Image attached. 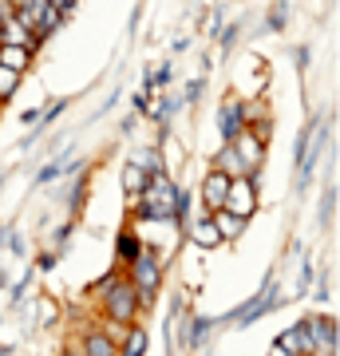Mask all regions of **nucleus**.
Returning <instances> with one entry per match:
<instances>
[{"label":"nucleus","instance_id":"1","mask_svg":"<svg viewBox=\"0 0 340 356\" xmlns=\"http://www.w3.org/2000/svg\"><path fill=\"white\" fill-rule=\"evenodd\" d=\"M175 210H178V186L166 178V170L159 175H147L139 191V210L135 214L143 222H175Z\"/></svg>","mask_w":340,"mask_h":356},{"label":"nucleus","instance_id":"2","mask_svg":"<svg viewBox=\"0 0 340 356\" xmlns=\"http://www.w3.org/2000/svg\"><path fill=\"white\" fill-rule=\"evenodd\" d=\"M328 135H332V115H313V123L305 127L301 143H297V191H305L309 186V178H313V166L316 159H321V151H325Z\"/></svg>","mask_w":340,"mask_h":356},{"label":"nucleus","instance_id":"3","mask_svg":"<svg viewBox=\"0 0 340 356\" xmlns=\"http://www.w3.org/2000/svg\"><path fill=\"white\" fill-rule=\"evenodd\" d=\"M139 309H143V297L131 281H107V289H103V313H107L111 325H131V321L139 317Z\"/></svg>","mask_w":340,"mask_h":356},{"label":"nucleus","instance_id":"4","mask_svg":"<svg viewBox=\"0 0 340 356\" xmlns=\"http://www.w3.org/2000/svg\"><path fill=\"white\" fill-rule=\"evenodd\" d=\"M127 266H131V285L139 289L143 301L159 293V285H163V261H159V254H151V250H139V254L131 257Z\"/></svg>","mask_w":340,"mask_h":356},{"label":"nucleus","instance_id":"5","mask_svg":"<svg viewBox=\"0 0 340 356\" xmlns=\"http://www.w3.org/2000/svg\"><path fill=\"white\" fill-rule=\"evenodd\" d=\"M222 210H229V214H238V218L250 222L253 210H257V182H253V175H234L229 178V191H226Z\"/></svg>","mask_w":340,"mask_h":356},{"label":"nucleus","instance_id":"6","mask_svg":"<svg viewBox=\"0 0 340 356\" xmlns=\"http://www.w3.org/2000/svg\"><path fill=\"white\" fill-rule=\"evenodd\" d=\"M229 151H234V159H238L241 175H253V170L265 163V143L257 139L250 127L241 131V135H234V139H229Z\"/></svg>","mask_w":340,"mask_h":356},{"label":"nucleus","instance_id":"7","mask_svg":"<svg viewBox=\"0 0 340 356\" xmlns=\"http://www.w3.org/2000/svg\"><path fill=\"white\" fill-rule=\"evenodd\" d=\"M277 301H281V297H277V277H265V289L257 293L245 309H238V313H234V321H238V325H250V321L265 317L269 309H277Z\"/></svg>","mask_w":340,"mask_h":356},{"label":"nucleus","instance_id":"8","mask_svg":"<svg viewBox=\"0 0 340 356\" xmlns=\"http://www.w3.org/2000/svg\"><path fill=\"white\" fill-rule=\"evenodd\" d=\"M277 348L285 356H309V353H316V341H313V332H309V321H301V325H293V329L281 332Z\"/></svg>","mask_w":340,"mask_h":356},{"label":"nucleus","instance_id":"9","mask_svg":"<svg viewBox=\"0 0 340 356\" xmlns=\"http://www.w3.org/2000/svg\"><path fill=\"white\" fill-rule=\"evenodd\" d=\"M0 44H13V48H28V51H36L40 40L28 32L20 20H16L13 13H8V4H4V16H0Z\"/></svg>","mask_w":340,"mask_h":356},{"label":"nucleus","instance_id":"10","mask_svg":"<svg viewBox=\"0 0 340 356\" xmlns=\"http://www.w3.org/2000/svg\"><path fill=\"white\" fill-rule=\"evenodd\" d=\"M226 191H229V175L226 170H210V175L202 178V206L214 214V210H222V202H226Z\"/></svg>","mask_w":340,"mask_h":356},{"label":"nucleus","instance_id":"11","mask_svg":"<svg viewBox=\"0 0 340 356\" xmlns=\"http://www.w3.org/2000/svg\"><path fill=\"white\" fill-rule=\"evenodd\" d=\"M218 131L226 135V143L234 139V135H241V131H245V115H241V99H226L222 107H218Z\"/></svg>","mask_w":340,"mask_h":356},{"label":"nucleus","instance_id":"12","mask_svg":"<svg viewBox=\"0 0 340 356\" xmlns=\"http://www.w3.org/2000/svg\"><path fill=\"white\" fill-rule=\"evenodd\" d=\"M63 107H67V99H51L48 107H44V111H36V123H32V131L24 135V147H32V143H36L40 135H44V131H48L51 123H56V119H60Z\"/></svg>","mask_w":340,"mask_h":356},{"label":"nucleus","instance_id":"13","mask_svg":"<svg viewBox=\"0 0 340 356\" xmlns=\"http://www.w3.org/2000/svg\"><path fill=\"white\" fill-rule=\"evenodd\" d=\"M309 332H313L316 348H328V356H337V321L332 317H313L309 321Z\"/></svg>","mask_w":340,"mask_h":356},{"label":"nucleus","instance_id":"14","mask_svg":"<svg viewBox=\"0 0 340 356\" xmlns=\"http://www.w3.org/2000/svg\"><path fill=\"white\" fill-rule=\"evenodd\" d=\"M190 238H194V245H202V250H214V245H222V234H218V226H214V218H210V214L198 218V222L190 226Z\"/></svg>","mask_w":340,"mask_h":356},{"label":"nucleus","instance_id":"15","mask_svg":"<svg viewBox=\"0 0 340 356\" xmlns=\"http://www.w3.org/2000/svg\"><path fill=\"white\" fill-rule=\"evenodd\" d=\"M0 67H13L24 76L28 67H32V51L28 48H13V44H0Z\"/></svg>","mask_w":340,"mask_h":356},{"label":"nucleus","instance_id":"16","mask_svg":"<svg viewBox=\"0 0 340 356\" xmlns=\"http://www.w3.org/2000/svg\"><path fill=\"white\" fill-rule=\"evenodd\" d=\"M214 226H218V234H222V242L226 238H241V229H245V218H238V214H229V210H214Z\"/></svg>","mask_w":340,"mask_h":356},{"label":"nucleus","instance_id":"17","mask_svg":"<svg viewBox=\"0 0 340 356\" xmlns=\"http://www.w3.org/2000/svg\"><path fill=\"white\" fill-rule=\"evenodd\" d=\"M210 329H214V321H210V317H190V325H186V348H202V344L210 341Z\"/></svg>","mask_w":340,"mask_h":356},{"label":"nucleus","instance_id":"18","mask_svg":"<svg viewBox=\"0 0 340 356\" xmlns=\"http://www.w3.org/2000/svg\"><path fill=\"white\" fill-rule=\"evenodd\" d=\"M83 344H88V356H119L115 341H111V337H103L99 329H91L88 337H83Z\"/></svg>","mask_w":340,"mask_h":356},{"label":"nucleus","instance_id":"19","mask_svg":"<svg viewBox=\"0 0 340 356\" xmlns=\"http://www.w3.org/2000/svg\"><path fill=\"white\" fill-rule=\"evenodd\" d=\"M20 72H13V67H0V103H8L16 95V91H20Z\"/></svg>","mask_w":340,"mask_h":356},{"label":"nucleus","instance_id":"20","mask_svg":"<svg viewBox=\"0 0 340 356\" xmlns=\"http://www.w3.org/2000/svg\"><path fill=\"white\" fill-rule=\"evenodd\" d=\"M143 353H147V332H143V329L123 332V353H119V356H143Z\"/></svg>","mask_w":340,"mask_h":356},{"label":"nucleus","instance_id":"21","mask_svg":"<svg viewBox=\"0 0 340 356\" xmlns=\"http://www.w3.org/2000/svg\"><path fill=\"white\" fill-rule=\"evenodd\" d=\"M170 83H175V67H170V64L154 67L151 76H147V88H151V91H166Z\"/></svg>","mask_w":340,"mask_h":356},{"label":"nucleus","instance_id":"22","mask_svg":"<svg viewBox=\"0 0 340 356\" xmlns=\"http://www.w3.org/2000/svg\"><path fill=\"white\" fill-rule=\"evenodd\" d=\"M332 214H337V182H328L325 202H321V226H332Z\"/></svg>","mask_w":340,"mask_h":356},{"label":"nucleus","instance_id":"23","mask_svg":"<svg viewBox=\"0 0 340 356\" xmlns=\"http://www.w3.org/2000/svg\"><path fill=\"white\" fill-rule=\"evenodd\" d=\"M143 182H147V170H143V166H135V163H131V166H127V170H123V186H127V191H131V194H135V191H143Z\"/></svg>","mask_w":340,"mask_h":356},{"label":"nucleus","instance_id":"24","mask_svg":"<svg viewBox=\"0 0 340 356\" xmlns=\"http://www.w3.org/2000/svg\"><path fill=\"white\" fill-rule=\"evenodd\" d=\"M139 242H143L139 234H119V257H123V261H131V257H135V254L143 250Z\"/></svg>","mask_w":340,"mask_h":356},{"label":"nucleus","instance_id":"25","mask_svg":"<svg viewBox=\"0 0 340 356\" xmlns=\"http://www.w3.org/2000/svg\"><path fill=\"white\" fill-rule=\"evenodd\" d=\"M285 16H289V0H277V8H273V16H269V32H281L285 28Z\"/></svg>","mask_w":340,"mask_h":356}]
</instances>
